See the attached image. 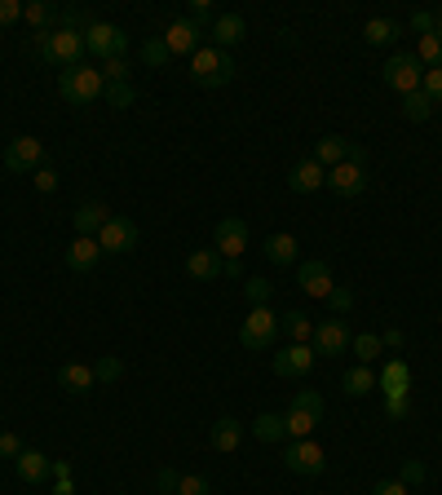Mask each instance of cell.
I'll return each instance as SVG.
<instances>
[{"instance_id":"cell-1","label":"cell","mask_w":442,"mask_h":495,"mask_svg":"<svg viewBox=\"0 0 442 495\" xmlns=\"http://www.w3.org/2000/svg\"><path fill=\"white\" fill-rule=\"evenodd\" d=\"M35 53L44 58V62H53V66H80L84 62V35L80 31H66V27H58V31H35Z\"/></svg>"},{"instance_id":"cell-2","label":"cell","mask_w":442,"mask_h":495,"mask_svg":"<svg viewBox=\"0 0 442 495\" xmlns=\"http://www.w3.org/2000/svg\"><path fill=\"white\" fill-rule=\"evenodd\" d=\"M58 93H62V102H71V106H89V102H97V97L106 93V80H102L97 66L80 62V66H66V71L58 75Z\"/></svg>"},{"instance_id":"cell-3","label":"cell","mask_w":442,"mask_h":495,"mask_svg":"<svg viewBox=\"0 0 442 495\" xmlns=\"http://www.w3.org/2000/svg\"><path fill=\"white\" fill-rule=\"evenodd\" d=\"M190 75H195V84H204V89H221V84L235 80V62H230L226 49H217V44H199L195 58H190Z\"/></svg>"},{"instance_id":"cell-4","label":"cell","mask_w":442,"mask_h":495,"mask_svg":"<svg viewBox=\"0 0 442 495\" xmlns=\"http://www.w3.org/2000/svg\"><path fill=\"white\" fill-rule=\"evenodd\" d=\"M275 336H279V314H275L270 306H252V314H248L244 328H239V345L252 350V354H261V350L275 345Z\"/></svg>"},{"instance_id":"cell-5","label":"cell","mask_w":442,"mask_h":495,"mask_svg":"<svg viewBox=\"0 0 442 495\" xmlns=\"http://www.w3.org/2000/svg\"><path fill=\"white\" fill-rule=\"evenodd\" d=\"M363 186H368L363 151H359V146H350V155H345L337 168H328V190H337L341 199H354V195H363Z\"/></svg>"},{"instance_id":"cell-6","label":"cell","mask_w":442,"mask_h":495,"mask_svg":"<svg viewBox=\"0 0 442 495\" xmlns=\"http://www.w3.org/2000/svg\"><path fill=\"white\" fill-rule=\"evenodd\" d=\"M421 80H425V66H421V58L416 53H394L390 62H385V84L394 89V93H416L421 89Z\"/></svg>"},{"instance_id":"cell-7","label":"cell","mask_w":442,"mask_h":495,"mask_svg":"<svg viewBox=\"0 0 442 495\" xmlns=\"http://www.w3.org/2000/svg\"><path fill=\"white\" fill-rule=\"evenodd\" d=\"M0 159H4L9 173H35V168H44V142L31 137V133H22V137H13V142L4 146Z\"/></svg>"},{"instance_id":"cell-8","label":"cell","mask_w":442,"mask_h":495,"mask_svg":"<svg viewBox=\"0 0 442 495\" xmlns=\"http://www.w3.org/2000/svg\"><path fill=\"white\" fill-rule=\"evenodd\" d=\"M283 465H288L292 474H301V478H319V474L328 469V452H323L314 438H297V443L283 452Z\"/></svg>"},{"instance_id":"cell-9","label":"cell","mask_w":442,"mask_h":495,"mask_svg":"<svg viewBox=\"0 0 442 495\" xmlns=\"http://www.w3.org/2000/svg\"><path fill=\"white\" fill-rule=\"evenodd\" d=\"M84 49L93 53V58H120L124 49H128V35L120 31V27H111V22H93L89 31H84Z\"/></svg>"},{"instance_id":"cell-10","label":"cell","mask_w":442,"mask_h":495,"mask_svg":"<svg viewBox=\"0 0 442 495\" xmlns=\"http://www.w3.org/2000/svg\"><path fill=\"white\" fill-rule=\"evenodd\" d=\"M213 244H217L221 261H239L244 248H248V221L244 217H221L217 230H213Z\"/></svg>"},{"instance_id":"cell-11","label":"cell","mask_w":442,"mask_h":495,"mask_svg":"<svg viewBox=\"0 0 442 495\" xmlns=\"http://www.w3.org/2000/svg\"><path fill=\"white\" fill-rule=\"evenodd\" d=\"M314 354H345L350 350V328H345V319H323V323H314Z\"/></svg>"},{"instance_id":"cell-12","label":"cell","mask_w":442,"mask_h":495,"mask_svg":"<svg viewBox=\"0 0 442 495\" xmlns=\"http://www.w3.org/2000/svg\"><path fill=\"white\" fill-rule=\"evenodd\" d=\"M164 44H168L173 58H195V49H199V27H195L190 18H173V22L164 27Z\"/></svg>"},{"instance_id":"cell-13","label":"cell","mask_w":442,"mask_h":495,"mask_svg":"<svg viewBox=\"0 0 442 495\" xmlns=\"http://www.w3.org/2000/svg\"><path fill=\"white\" fill-rule=\"evenodd\" d=\"M97 244H102V252H133L137 248V226L128 217H111L97 230Z\"/></svg>"},{"instance_id":"cell-14","label":"cell","mask_w":442,"mask_h":495,"mask_svg":"<svg viewBox=\"0 0 442 495\" xmlns=\"http://www.w3.org/2000/svg\"><path fill=\"white\" fill-rule=\"evenodd\" d=\"M314 345H283L275 354V376H306L314 367Z\"/></svg>"},{"instance_id":"cell-15","label":"cell","mask_w":442,"mask_h":495,"mask_svg":"<svg viewBox=\"0 0 442 495\" xmlns=\"http://www.w3.org/2000/svg\"><path fill=\"white\" fill-rule=\"evenodd\" d=\"M115 213L102 204V199H89V204H80L75 213H71V226H75V235H89V239H97V230L111 221Z\"/></svg>"},{"instance_id":"cell-16","label":"cell","mask_w":442,"mask_h":495,"mask_svg":"<svg viewBox=\"0 0 442 495\" xmlns=\"http://www.w3.org/2000/svg\"><path fill=\"white\" fill-rule=\"evenodd\" d=\"M297 283H301L310 297H319V301H328V292L337 288L328 261H301V266H297Z\"/></svg>"},{"instance_id":"cell-17","label":"cell","mask_w":442,"mask_h":495,"mask_svg":"<svg viewBox=\"0 0 442 495\" xmlns=\"http://www.w3.org/2000/svg\"><path fill=\"white\" fill-rule=\"evenodd\" d=\"M213 44L217 49H235L244 35H248V18L244 13H217V22H213Z\"/></svg>"},{"instance_id":"cell-18","label":"cell","mask_w":442,"mask_h":495,"mask_svg":"<svg viewBox=\"0 0 442 495\" xmlns=\"http://www.w3.org/2000/svg\"><path fill=\"white\" fill-rule=\"evenodd\" d=\"M288 186H292L297 195H314V190H323V186H328V168H323V164H314V159H301V164H292Z\"/></svg>"},{"instance_id":"cell-19","label":"cell","mask_w":442,"mask_h":495,"mask_svg":"<svg viewBox=\"0 0 442 495\" xmlns=\"http://www.w3.org/2000/svg\"><path fill=\"white\" fill-rule=\"evenodd\" d=\"M97 257H102V244H97V239H89V235H75V239H71V248H66V270L89 275V270L97 266Z\"/></svg>"},{"instance_id":"cell-20","label":"cell","mask_w":442,"mask_h":495,"mask_svg":"<svg viewBox=\"0 0 442 495\" xmlns=\"http://www.w3.org/2000/svg\"><path fill=\"white\" fill-rule=\"evenodd\" d=\"M376 390H385V398H407V390H412V367H407L403 359H390L385 372L376 376Z\"/></svg>"},{"instance_id":"cell-21","label":"cell","mask_w":442,"mask_h":495,"mask_svg":"<svg viewBox=\"0 0 442 495\" xmlns=\"http://www.w3.org/2000/svg\"><path fill=\"white\" fill-rule=\"evenodd\" d=\"M221 252L217 248H199V252H190L186 257V275L190 279H199V283H213V279H221Z\"/></svg>"},{"instance_id":"cell-22","label":"cell","mask_w":442,"mask_h":495,"mask_svg":"<svg viewBox=\"0 0 442 495\" xmlns=\"http://www.w3.org/2000/svg\"><path fill=\"white\" fill-rule=\"evenodd\" d=\"M58 385L66 394H89V390H97V376L89 363H66V367H58Z\"/></svg>"},{"instance_id":"cell-23","label":"cell","mask_w":442,"mask_h":495,"mask_svg":"<svg viewBox=\"0 0 442 495\" xmlns=\"http://www.w3.org/2000/svg\"><path fill=\"white\" fill-rule=\"evenodd\" d=\"M323 425V416H314V412H306V407H288L283 412V434L297 443V438H310L314 429Z\"/></svg>"},{"instance_id":"cell-24","label":"cell","mask_w":442,"mask_h":495,"mask_svg":"<svg viewBox=\"0 0 442 495\" xmlns=\"http://www.w3.org/2000/svg\"><path fill=\"white\" fill-rule=\"evenodd\" d=\"M208 443H213V452H239V443H244V425H239L235 416H221V421L213 425Z\"/></svg>"},{"instance_id":"cell-25","label":"cell","mask_w":442,"mask_h":495,"mask_svg":"<svg viewBox=\"0 0 442 495\" xmlns=\"http://www.w3.org/2000/svg\"><path fill=\"white\" fill-rule=\"evenodd\" d=\"M350 146L354 142H345V137H337V133H328V137H319V146H314V164H323V168H337L345 155H350Z\"/></svg>"},{"instance_id":"cell-26","label":"cell","mask_w":442,"mask_h":495,"mask_svg":"<svg viewBox=\"0 0 442 495\" xmlns=\"http://www.w3.org/2000/svg\"><path fill=\"white\" fill-rule=\"evenodd\" d=\"M279 328L288 332V345H310V341H314V323H310V314H301V310L283 314Z\"/></svg>"},{"instance_id":"cell-27","label":"cell","mask_w":442,"mask_h":495,"mask_svg":"<svg viewBox=\"0 0 442 495\" xmlns=\"http://www.w3.org/2000/svg\"><path fill=\"white\" fill-rule=\"evenodd\" d=\"M49 465H53V460H44L40 452H22V456L13 460V469H18V478H22V483H31V487L49 478Z\"/></svg>"},{"instance_id":"cell-28","label":"cell","mask_w":442,"mask_h":495,"mask_svg":"<svg viewBox=\"0 0 442 495\" xmlns=\"http://www.w3.org/2000/svg\"><path fill=\"white\" fill-rule=\"evenodd\" d=\"M266 257H270L275 266H292V261L301 257V244H297L292 235H270V239H266Z\"/></svg>"},{"instance_id":"cell-29","label":"cell","mask_w":442,"mask_h":495,"mask_svg":"<svg viewBox=\"0 0 442 495\" xmlns=\"http://www.w3.org/2000/svg\"><path fill=\"white\" fill-rule=\"evenodd\" d=\"M341 385H345V394H350V398H368V394L376 390V372H372L368 363H359V367H350V372H345V381H341Z\"/></svg>"},{"instance_id":"cell-30","label":"cell","mask_w":442,"mask_h":495,"mask_svg":"<svg viewBox=\"0 0 442 495\" xmlns=\"http://www.w3.org/2000/svg\"><path fill=\"white\" fill-rule=\"evenodd\" d=\"M363 35H368V44H390V40L403 35V22H399V18H372V22L363 27Z\"/></svg>"},{"instance_id":"cell-31","label":"cell","mask_w":442,"mask_h":495,"mask_svg":"<svg viewBox=\"0 0 442 495\" xmlns=\"http://www.w3.org/2000/svg\"><path fill=\"white\" fill-rule=\"evenodd\" d=\"M403 115H407L412 124H421V120H430V115H434V97H430L425 89H416V93H407V97H403Z\"/></svg>"},{"instance_id":"cell-32","label":"cell","mask_w":442,"mask_h":495,"mask_svg":"<svg viewBox=\"0 0 442 495\" xmlns=\"http://www.w3.org/2000/svg\"><path fill=\"white\" fill-rule=\"evenodd\" d=\"M350 350L359 354V363H372V359H381V354H385V345H381V336H376V332H359V336H350Z\"/></svg>"},{"instance_id":"cell-33","label":"cell","mask_w":442,"mask_h":495,"mask_svg":"<svg viewBox=\"0 0 442 495\" xmlns=\"http://www.w3.org/2000/svg\"><path fill=\"white\" fill-rule=\"evenodd\" d=\"M416 58H421V66H442V31L421 35V44H416Z\"/></svg>"},{"instance_id":"cell-34","label":"cell","mask_w":442,"mask_h":495,"mask_svg":"<svg viewBox=\"0 0 442 495\" xmlns=\"http://www.w3.org/2000/svg\"><path fill=\"white\" fill-rule=\"evenodd\" d=\"M252 434H257L261 443H279V438H288V434H283V416H270V412H266V416H257Z\"/></svg>"},{"instance_id":"cell-35","label":"cell","mask_w":442,"mask_h":495,"mask_svg":"<svg viewBox=\"0 0 442 495\" xmlns=\"http://www.w3.org/2000/svg\"><path fill=\"white\" fill-rule=\"evenodd\" d=\"M22 18H27L35 31H49V22H53V4H44V0H31V4H22Z\"/></svg>"},{"instance_id":"cell-36","label":"cell","mask_w":442,"mask_h":495,"mask_svg":"<svg viewBox=\"0 0 442 495\" xmlns=\"http://www.w3.org/2000/svg\"><path fill=\"white\" fill-rule=\"evenodd\" d=\"M168 58H173V53H168L164 35H151V40L142 44V62H146V66H168Z\"/></svg>"},{"instance_id":"cell-37","label":"cell","mask_w":442,"mask_h":495,"mask_svg":"<svg viewBox=\"0 0 442 495\" xmlns=\"http://www.w3.org/2000/svg\"><path fill=\"white\" fill-rule=\"evenodd\" d=\"M93 376H97V385H111V381H120V376H124V363H120L115 354H106V359H97V363H93Z\"/></svg>"},{"instance_id":"cell-38","label":"cell","mask_w":442,"mask_h":495,"mask_svg":"<svg viewBox=\"0 0 442 495\" xmlns=\"http://www.w3.org/2000/svg\"><path fill=\"white\" fill-rule=\"evenodd\" d=\"M102 97H106V106L124 111V106H133V97H137V93H133V84L124 80V84H106V93H102Z\"/></svg>"},{"instance_id":"cell-39","label":"cell","mask_w":442,"mask_h":495,"mask_svg":"<svg viewBox=\"0 0 442 495\" xmlns=\"http://www.w3.org/2000/svg\"><path fill=\"white\" fill-rule=\"evenodd\" d=\"M270 292H275V283H270V279H248V283H244L248 306H270Z\"/></svg>"},{"instance_id":"cell-40","label":"cell","mask_w":442,"mask_h":495,"mask_svg":"<svg viewBox=\"0 0 442 495\" xmlns=\"http://www.w3.org/2000/svg\"><path fill=\"white\" fill-rule=\"evenodd\" d=\"M328 310H332L337 319H345V314L354 310V292H350V288H332V292H328Z\"/></svg>"},{"instance_id":"cell-41","label":"cell","mask_w":442,"mask_h":495,"mask_svg":"<svg viewBox=\"0 0 442 495\" xmlns=\"http://www.w3.org/2000/svg\"><path fill=\"white\" fill-rule=\"evenodd\" d=\"M425 478H430V469H425L421 460H403V469H399V483H403V487H421Z\"/></svg>"},{"instance_id":"cell-42","label":"cell","mask_w":442,"mask_h":495,"mask_svg":"<svg viewBox=\"0 0 442 495\" xmlns=\"http://www.w3.org/2000/svg\"><path fill=\"white\" fill-rule=\"evenodd\" d=\"M186 18H190V22H195L199 31H204V27L213 31V22H217V18H213V4H208V0H190V13H186Z\"/></svg>"},{"instance_id":"cell-43","label":"cell","mask_w":442,"mask_h":495,"mask_svg":"<svg viewBox=\"0 0 442 495\" xmlns=\"http://www.w3.org/2000/svg\"><path fill=\"white\" fill-rule=\"evenodd\" d=\"M177 495H213V487H208V478H199V474H182Z\"/></svg>"},{"instance_id":"cell-44","label":"cell","mask_w":442,"mask_h":495,"mask_svg":"<svg viewBox=\"0 0 442 495\" xmlns=\"http://www.w3.org/2000/svg\"><path fill=\"white\" fill-rule=\"evenodd\" d=\"M97 71H102V80H111V84H124V80H128V66H124V58H106Z\"/></svg>"},{"instance_id":"cell-45","label":"cell","mask_w":442,"mask_h":495,"mask_svg":"<svg viewBox=\"0 0 442 495\" xmlns=\"http://www.w3.org/2000/svg\"><path fill=\"white\" fill-rule=\"evenodd\" d=\"M421 89L434 97V106L442 102V66H425V80H421Z\"/></svg>"},{"instance_id":"cell-46","label":"cell","mask_w":442,"mask_h":495,"mask_svg":"<svg viewBox=\"0 0 442 495\" xmlns=\"http://www.w3.org/2000/svg\"><path fill=\"white\" fill-rule=\"evenodd\" d=\"M31 182H35V190H40V195H53V190H58V173H53L49 164H44V168H35V173H31Z\"/></svg>"},{"instance_id":"cell-47","label":"cell","mask_w":442,"mask_h":495,"mask_svg":"<svg viewBox=\"0 0 442 495\" xmlns=\"http://www.w3.org/2000/svg\"><path fill=\"white\" fill-rule=\"evenodd\" d=\"M292 407H306V412L323 416V394H319V390H301V394L292 398Z\"/></svg>"},{"instance_id":"cell-48","label":"cell","mask_w":442,"mask_h":495,"mask_svg":"<svg viewBox=\"0 0 442 495\" xmlns=\"http://www.w3.org/2000/svg\"><path fill=\"white\" fill-rule=\"evenodd\" d=\"M412 31H416V35L442 31V27H438V13H425V9H421V13H412Z\"/></svg>"},{"instance_id":"cell-49","label":"cell","mask_w":442,"mask_h":495,"mask_svg":"<svg viewBox=\"0 0 442 495\" xmlns=\"http://www.w3.org/2000/svg\"><path fill=\"white\" fill-rule=\"evenodd\" d=\"M22 452H27V447H22L18 434H0V456H4V460H18Z\"/></svg>"},{"instance_id":"cell-50","label":"cell","mask_w":442,"mask_h":495,"mask_svg":"<svg viewBox=\"0 0 442 495\" xmlns=\"http://www.w3.org/2000/svg\"><path fill=\"white\" fill-rule=\"evenodd\" d=\"M177 483H182V474H177V469H159V478H155L159 495H177Z\"/></svg>"},{"instance_id":"cell-51","label":"cell","mask_w":442,"mask_h":495,"mask_svg":"<svg viewBox=\"0 0 442 495\" xmlns=\"http://www.w3.org/2000/svg\"><path fill=\"white\" fill-rule=\"evenodd\" d=\"M22 18V4L18 0H0V27H13Z\"/></svg>"},{"instance_id":"cell-52","label":"cell","mask_w":442,"mask_h":495,"mask_svg":"<svg viewBox=\"0 0 442 495\" xmlns=\"http://www.w3.org/2000/svg\"><path fill=\"white\" fill-rule=\"evenodd\" d=\"M407 412H412V403H407V398H385V416H390V421H403Z\"/></svg>"},{"instance_id":"cell-53","label":"cell","mask_w":442,"mask_h":495,"mask_svg":"<svg viewBox=\"0 0 442 495\" xmlns=\"http://www.w3.org/2000/svg\"><path fill=\"white\" fill-rule=\"evenodd\" d=\"M403 341H407L403 328H385V332H381V345H385V350H403Z\"/></svg>"},{"instance_id":"cell-54","label":"cell","mask_w":442,"mask_h":495,"mask_svg":"<svg viewBox=\"0 0 442 495\" xmlns=\"http://www.w3.org/2000/svg\"><path fill=\"white\" fill-rule=\"evenodd\" d=\"M372 495H407V487H403L399 478H385V483H376V487H372Z\"/></svg>"},{"instance_id":"cell-55","label":"cell","mask_w":442,"mask_h":495,"mask_svg":"<svg viewBox=\"0 0 442 495\" xmlns=\"http://www.w3.org/2000/svg\"><path fill=\"white\" fill-rule=\"evenodd\" d=\"M49 474H53L58 483H66V478H71V465H66V460H53V465H49Z\"/></svg>"},{"instance_id":"cell-56","label":"cell","mask_w":442,"mask_h":495,"mask_svg":"<svg viewBox=\"0 0 442 495\" xmlns=\"http://www.w3.org/2000/svg\"><path fill=\"white\" fill-rule=\"evenodd\" d=\"M221 275H226V279H244V261H226Z\"/></svg>"},{"instance_id":"cell-57","label":"cell","mask_w":442,"mask_h":495,"mask_svg":"<svg viewBox=\"0 0 442 495\" xmlns=\"http://www.w3.org/2000/svg\"><path fill=\"white\" fill-rule=\"evenodd\" d=\"M53 495H75V491H71V478H66V483H58V487H53Z\"/></svg>"}]
</instances>
